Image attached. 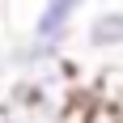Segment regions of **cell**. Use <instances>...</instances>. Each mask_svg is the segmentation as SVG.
Masks as SVG:
<instances>
[{
    "label": "cell",
    "instance_id": "6da1fadb",
    "mask_svg": "<svg viewBox=\"0 0 123 123\" xmlns=\"http://www.w3.org/2000/svg\"><path fill=\"white\" fill-rule=\"evenodd\" d=\"M85 4L89 0H43L30 38H43V43H55V47H60L64 38L72 34V21H76V13L85 9Z\"/></svg>",
    "mask_w": 123,
    "mask_h": 123
},
{
    "label": "cell",
    "instance_id": "7a4b0ae2",
    "mask_svg": "<svg viewBox=\"0 0 123 123\" xmlns=\"http://www.w3.org/2000/svg\"><path fill=\"white\" fill-rule=\"evenodd\" d=\"M85 43L93 51H119L123 47V9H98L85 25Z\"/></svg>",
    "mask_w": 123,
    "mask_h": 123
}]
</instances>
